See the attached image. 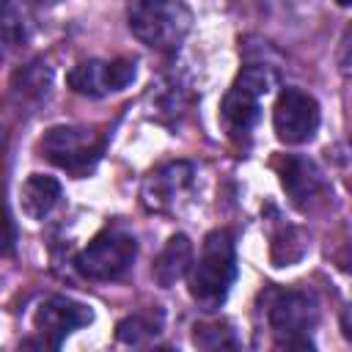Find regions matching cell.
Here are the masks:
<instances>
[{"instance_id": "6da1fadb", "label": "cell", "mask_w": 352, "mask_h": 352, "mask_svg": "<svg viewBox=\"0 0 352 352\" xmlns=\"http://www.w3.org/2000/svg\"><path fill=\"white\" fill-rule=\"evenodd\" d=\"M236 278V245L228 228H214L204 236L201 253L187 272L190 294L204 311H214L226 302Z\"/></svg>"}, {"instance_id": "7a4b0ae2", "label": "cell", "mask_w": 352, "mask_h": 352, "mask_svg": "<svg viewBox=\"0 0 352 352\" xmlns=\"http://www.w3.org/2000/svg\"><path fill=\"white\" fill-rule=\"evenodd\" d=\"M126 25L140 44L173 52L192 28V11L182 0H129Z\"/></svg>"}, {"instance_id": "3957f363", "label": "cell", "mask_w": 352, "mask_h": 352, "mask_svg": "<svg viewBox=\"0 0 352 352\" xmlns=\"http://www.w3.org/2000/svg\"><path fill=\"white\" fill-rule=\"evenodd\" d=\"M275 74L270 66H245L220 102V124L228 138L248 140L261 116V99L272 91Z\"/></svg>"}, {"instance_id": "277c9868", "label": "cell", "mask_w": 352, "mask_h": 352, "mask_svg": "<svg viewBox=\"0 0 352 352\" xmlns=\"http://www.w3.org/2000/svg\"><path fill=\"white\" fill-rule=\"evenodd\" d=\"M104 135L96 126H77V124H58L50 126L41 140L38 151L55 168L72 176H88L104 154Z\"/></svg>"}, {"instance_id": "5b68a950", "label": "cell", "mask_w": 352, "mask_h": 352, "mask_svg": "<svg viewBox=\"0 0 352 352\" xmlns=\"http://www.w3.org/2000/svg\"><path fill=\"white\" fill-rule=\"evenodd\" d=\"M319 305L314 294L302 289H272L267 294V322L278 336V346L308 349L314 341L308 333L316 327Z\"/></svg>"}, {"instance_id": "8992f818", "label": "cell", "mask_w": 352, "mask_h": 352, "mask_svg": "<svg viewBox=\"0 0 352 352\" xmlns=\"http://www.w3.org/2000/svg\"><path fill=\"white\" fill-rule=\"evenodd\" d=\"M138 256V239L121 226L102 228L74 258V267L88 280H118Z\"/></svg>"}, {"instance_id": "52a82bcc", "label": "cell", "mask_w": 352, "mask_h": 352, "mask_svg": "<svg viewBox=\"0 0 352 352\" xmlns=\"http://www.w3.org/2000/svg\"><path fill=\"white\" fill-rule=\"evenodd\" d=\"M94 322L91 305L72 300L66 294H52L38 302L33 314V327L38 333V341H25L22 346H38V349H58L66 336Z\"/></svg>"}, {"instance_id": "ba28073f", "label": "cell", "mask_w": 352, "mask_h": 352, "mask_svg": "<svg viewBox=\"0 0 352 352\" xmlns=\"http://www.w3.org/2000/svg\"><path fill=\"white\" fill-rule=\"evenodd\" d=\"M322 113H319V102L294 85H286L272 107V129L275 138L286 146H302L308 143L316 129H319Z\"/></svg>"}, {"instance_id": "9c48e42d", "label": "cell", "mask_w": 352, "mask_h": 352, "mask_svg": "<svg viewBox=\"0 0 352 352\" xmlns=\"http://www.w3.org/2000/svg\"><path fill=\"white\" fill-rule=\"evenodd\" d=\"M192 184H195V168L190 162L184 160L165 162L146 173L140 184V204L148 212L170 214L190 198Z\"/></svg>"}, {"instance_id": "30bf717a", "label": "cell", "mask_w": 352, "mask_h": 352, "mask_svg": "<svg viewBox=\"0 0 352 352\" xmlns=\"http://www.w3.org/2000/svg\"><path fill=\"white\" fill-rule=\"evenodd\" d=\"M138 77V63L132 58H113V60H82L66 74V85L80 96H107L124 91Z\"/></svg>"}, {"instance_id": "8fae6325", "label": "cell", "mask_w": 352, "mask_h": 352, "mask_svg": "<svg viewBox=\"0 0 352 352\" xmlns=\"http://www.w3.org/2000/svg\"><path fill=\"white\" fill-rule=\"evenodd\" d=\"M275 170L280 179V187L286 190L289 201L297 209H311L322 195H327V182L319 165L300 154H283L275 160Z\"/></svg>"}, {"instance_id": "7c38bea8", "label": "cell", "mask_w": 352, "mask_h": 352, "mask_svg": "<svg viewBox=\"0 0 352 352\" xmlns=\"http://www.w3.org/2000/svg\"><path fill=\"white\" fill-rule=\"evenodd\" d=\"M60 204V182L47 173H30L19 187V206L30 220H44Z\"/></svg>"}, {"instance_id": "4fadbf2b", "label": "cell", "mask_w": 352, "mask_h": 352, "mask_svg": "<svg viewBox=\"0 0 352 352\" xmlns=\"http://www.w3.org/2000/svg\"><path fill=\"white\" fill-rule=\"evenodd\" d=\"M190 267H192V245H190V239L184 234H173L165 242V248L157 253L154 267H151V275H154V280L162 289H168L179 278H184L190 272Z\"/></svg>"}, {"instance_id": "5bb4252c", "label": "cell", "mask_w": 352, "mask_h": 352, "mask_svg": "<svg viewBox=\"0 0 352 352\" xmlns=\"http://www.w3.org/2000/svg\"><path fill=\"white\" fill-rule=\"evenodd\" d=\"M52 88V69L44 58H36L30 60L28 66H22L16 74H14V91L22 96V99H33V102H41Z\"/></svg>"}, {"instance_id": "9a60e30c", "label": "cell", "mask_w": 352, "mask_h": 352, "mask_svg": "<svg viewBox=\"0 0 352 352\" xmlns=\"http://www.w3.org/2000/svg\"><path fill=\"white\" fill-rule=\"evenodd\" d=\"M157 333H160V316L154 314H129L116 324V338L129 346H140Z\"/></svg>"}, {"instance_id": "2e32d148", "label": "cell", "mask_w": 352, "mask_h": 352, "mask_svg": "<svg viewBox=\"0 0 352 352\" xmlns=\"http://www.w3.org/2000/svg\"><path fill=\"white\" fill-rule=\"evenodd\" d=\"M192 341L201 349H234V346H239V338L234 336V327L228 322H204V324H195Z\"/></svg>"}, {"instance_id": "e0dca14e", "label": "cell", "mask_w": 352, "mask_h": 352, "mask_svg": "<svg viewBox=\"0 0 352 352\" xmlns=\"http://www.w3.org/2000/svg\"><path fill=\"white\" fill-rule=\"evenodd\" d=\"M336 66H338V72H341L344 80H352V22L344 28V33H341V38H338Z\"/></svg>"}, {"instance_id": "ac0fdd59", "label": "cell", "mask_w": 352, "mask_h": 352, "mask_svg": "<svg viewBox=\"0 0 352 352\" xmlns=\"http://www.w3.org/2000/svg\"><path fill=\"white\" fill-rule=\"evenodd\" d=\"M3 36H6V44L8 47H16L22 44L25 38V30H22V22L16 16V8L11 0H6V16H3Z\"/></svg>"}, {"instance_id": "d6986e66", "label": "cell", "mask_w": 352, "mask_h": 352, "mask_svg": "<svg viewBox=\"0 0 352 352\" xmlns=\"http://www.w3.org/2000/svg\"><path fill=\"white\" fill-rule=\"evenodd\" d=\"M341 333H344V338L352 344V302L341 311Z\"/></svg>"}, {"instance_id": "ffe728a7", "label": "cell", "mask_w": 352, "mask_h": 352, "mask_svg": "<svg viewBox=\"0 0 352 352\" xmlns=\"http://www.w3.org/2000/svg\"><path fill=\"white\" fill-rule=\"evenodd\" d=\"M336 6H341V8H346V6H352V0H336Z\"/></svg>"}, {"instance_id": "44dd1931", "label": "cell", "mask_w": 352, "mask_h": 352, "mask_svg": "<svg viewBox=\"0 0 352 352\" xmlns=\"http://www.w3.org/2000/svg\"><path fill=\"white\" fill-rule=\"evenodd\" d=\"M349 190H352V179H349Z\"/></svg>"}]
</instances>
